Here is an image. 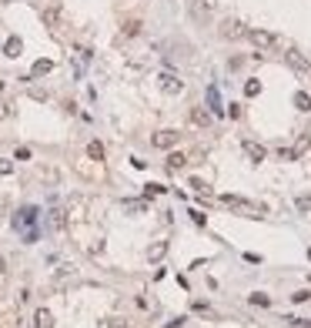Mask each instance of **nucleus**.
Instances as JSON below:
<instances>
[{"mask_svg":"<svg viewBox=\"0 0 311 328\" xmlns=\"http://www.w3.org/2000/svg\"><path fill=\"white\" fill-rule=\"evenodd\" d=\"M244 37L251 40L258 50H281L285 47V40H281L278 34H271V31H244Z\"/></svg>","mask_w":311,"mask_h":328,"instance_id":"obj_1","label":"nucleus"},{"mask_svg":"<svg viewBox=\"0 0 311 328\" xmlns=\"http://www.w3.org/2000/svg\"><path fill=\"white\" fill-rule=\"evenodd\" d=\"M37 215H40V211L30 208V204H27V208H20L14 215V228H17V231H34V228H37Z\"/></svg>","mask_w":311,"mask_h":328,"instance_id":"obj_2","label":"nucleus"},{"mask_svg":"<svg viewBox=\"0 0 311 328\" xmlns=\"http://www.w3.org/2000/svg\"><path fill=\"white\" fill-rule=\"evenodd\" d=\"M221 201L228 204V208H234V211H241L244 218H258V208L255 204H247L244 198H234V194H221Z\"/></svg>","mask_w":311,"mask_h":328,"instance_id":"obj_3","label":"nucleus"},{"mask_svg":"<svg viewBox=\"0 0 311 328\" xmlns=\"http://www.w3.org/2000/svg\"><path fill=\"white\" fill-rule=\"evenodd\" d=\"M177 141H181V134H177L174 128H164V131H158V134H154V147H161V151H171Z\"/></svg>","mask_w":311,"mask_h":328,"instance_id":"obj_4","label":"nucleus"},{"mask_svg":"<svg viewBox=\"0 0 311 328\" xmlns=\"http://www.w3.org/2000/svg\"><path fill=\"white\" fill-rule=\"evenodd\" d=\"M158 87L164 91V94H181V91H184V80L177 77V74H161V77H158Z\"/></svg>","mask_w":311,"mask_h":328,"instance_id":"obj_5","label":"nucleus"},{"mask_svg":"<svg viewBox=\"0 0 311 328\" xmlns=\"http://www.w3.org/2000/svg\"><path fill=\"white\" fill-rule=\"evenodd\" d=\"M217 34H221L224 40H238V37H244V27H241L238 20H224V24H221V31H217Z\"/></svg>","mask_w":311,"mask_h":328,"instance_id":"obj_6","label":"nucleus"},{"mask_svg":"<svg viewBox=\"0 0 311 328\" xmlns=\"http://www.w3.org/2000/svg\"><path fill=\"white\" fill-rule=\"evenodd\" d=\"M207 104H211V107H207V111L214 114V117H221V114H224V104H221V91H217L214 84L207 87Z\"/></svg>","mask_w":311,"mask_h":328,"instance_id":"obj_7","label":"nucleus"},{"mask_svg":"<svg viewBox=\"0 0 311 328\" xmlns=\"http://www.w3.org/2000/svg\"><path fill=\"white\" fill-rule=\"evenodd\" d=\"M285 61L295 67V71H311V61L304 54H298V50H285Z\"/></svg>","mask_w":311,"mask_h":328,"instance_id":"obj_8","label":"nucleus"},{"mask_svg":"<svg viewBox=\"0 0 311 328\" xmlns=\"http://www.w3.org/2000/svg\"><path fill=\"white\" fill-rule=\"evenodd\" d=\"M211 121H214L211 111H204V107H191V124H198V128H211Z\"/></svg>","mask_w":311,"mask_h":328,"instance_id":"obj_9","label":"nucleus"},{"mask_svg":"<svg viewBox=\"0 0 311 328\" xmlns=\"http://www.w3.org/2000/svg\"><path fill=\"white\" fill-rule=\"evenodd\" d=\"M244 154H247V161H264L268 158V151H264L261 144H255V141H244Z\"/></svg>","mask_w":311,"mask_h":328,"instance_id":"obj_10","label":"nucleus"},{"mask_svg":"<svg viewBox=\"0 0 311 328\" xmlns=\"http://www.w3.org/2000/svg\"><path fill=\"white\" fill-rule=\"evenodd\" d=\"M20 50H24V40H20V37H7L4 54H7V57H20Z\"/></svg>","mask_w":311,"mask_h":328,"instance_id":"obj_11","label":"nucleus"},{"mask_svg":"<svg viewBox=\"0 0 311 328\" xmlns=\"http://www.w3.org/2000/svg\"><path fill=\"white\" fill-rule=\"evenodd\" d=\"M34 325H37V328H54V315H50L47 308H37V315H34Z\"/></svg>","mask_w":311,"mask_h":328,"instance_id":"obj_12","label":"nucleus"},{"mask_svg":"<svg viewBox=\"0 0 311 328\" xmlns=\"http://www.w3.org/2000/svg\"><path fill=\"white\" fill-rule=\"evenodd\" d=\"M164 255H168V241H154L151 248H147V258H151V261H161Z\"/></svg>","mask_w":311,"mask_h":328,"instance_id":"obj_13","label":"nucleus"},{"mask_svg":"<svg viewBox=\"0 0 311 328\" xmlns=\"http://www.w3.org/2000/svg\"><path fill=\"white\" fill-rule=\"evenodd\" d=\"M64 224H67V215H64V208H50V228H54V231H60Z\"/></svg>","mask_w":311,"mask_h":328,"instance_id":"obj_14","label":"nucleus"},{"mask_svg":"<svg viewBox=\"0 0 311 328\" xmlns=\"http://www.w3.org/2000/svg\"><path fill=\"white\" fill-rule=\"evenodd\" d=\"M40 17H44V24L47 27H60V7H47Z\"/></svg>","mask_w":311,"mask_h":328,"instance_id":"obj_15","label":"nucleus"},{"mask_svg":"<svg viewBox=\"0 0 311 328\" xmlns=\"http://www.w3.org/2000/svg\"><path fill=\"white\" fill-rule=\"evenodd\" d=\"M50 71H54V61H37L34 71H30V77H44V74H50Z\"/></svg>","mask_w":311,"mask_h":328,"instance_id":"obj_16","label":"nucleus"},{"mask_svg":"<svg viewBox=\"0 0 311 328\" xmlns=\"http://www.w3.org/2000/svg\"><path fill=\"white\" fill-rule=\"evenodd\" d=\"M295 107H298V111H311V94H308V91H298V94H295Z\"/></svg>","mask_w":311,"mask_h":328,"instance_id":"obj_17","label":"nucleus"},{"mask_svg":"<svg viewBox=\"0 0 311 328\" xmlns=\"http://www.w3.org/2000/svg\"><path fill=\"white\" fill-rule=\"evenodd\" d=\"M87 158L90 161H104V144H101V141H90V144H87Z\"/></svg>","mask_w":311,"mask_h":328,"instance_id":"obj_18","label":"nucleus"},{"mask_svg":"<svg viewBox=\"0 0 311 328\" xmlns=\"http://www.w3.org/2000/svg\"><path fill=\"white\" fill-rule=\"evenodd\" d=\"M211 7H214L211 0H194V17H207V14H211Z\"/></svg>","mask_w":311,"mask_h":328,"instance_id":"obj_19","label":"nucleus"},{"mask_svg":"<svg viewBox=\"0 0 311 328\" xmlns=\"http://www.w3.org/2000/svg\"><path fill=\"white\" fill-rule=\"evenodd\" d=\"M184 164H188L184 154H168V171H177V168H184Z\"/></svg>","mask_w":311,"mask_h":328,"instance_id":"obj_20","label":"nucleus"},{"mask_svg":"<svg viewBox=\"0 0 311 328\" xmlns=\"http://www.w3.org/2000/svg\"><path fill=\"white\" fill-rule=\"evenodd\" d=\"M295 208L301 211V215H308V211H311V194H301V198L295 201Z\"/></svg>","mask_w":311,"mask_h":328,"instance_id":"obj_21","label":"nucleus"},{"mask_svg":"<svg viewBox=\"0 0 311 328\" xmlns=\"http://www.w3.org/2000/svg\"><path fill=\"white\" fill-rule=\"evenodd\" d=\"M251 305H261V308H268V305H271V298L261 295V291H255V295H251Z\"/></svg>","mask_w":311,"mask_h":328,"instance_id":"obj_22","label":"nucleus"},{"mask_svg":"<svg viewBox=\"0 0 311 328\" xmlns=\"http://www.w3.org/2000/svg\"><path fill=\"white\" fill-rule=\"evenodd\" d=\"M244 94H247V97L261 94V84H258V80H247V84H244Z\"/></svg>","mask_w":311,"mask_h":328,"instance_id":"obj_23","label":"nucleus"},{"mask_svg":"<svg viewBox=\"0 0 311 328\" xmlns=\"http://www.w3.org/2000/svg\"><path fill=\"white\" fill-rule=\"evenodd\" d=\"M144 208H147L144 201H124V211H144Z\"/></svg>","mask_w":311,"mask_h":328,"instance_id":"obj_24","label":"nucleus"},{"mask_svg":"<svg viewBox=\"0 0 311 328\" xmlns=\"http://www.w3.org/2000/svg\"><path fill=\"white\" fill-rule=\"evenodd\" d=\"M137 31H141V24H137V20H128V24H124V34H128V37H134Z\"/></svg>","mask_w":311,"mask_h":328,"instance_id":"obj_25","label":"nucleus"},{"mask_svg":"<svg viewBox=\"0 0 311 328\" xmlns=\"http://www.w3.org/2000/svg\"><path fill=\"white\" fill-rule=\"evenodd\" d=\"M10 171H14V161L0 158V177H4V174H10Z\"/></svg>","mask_w":311,"mask_h":328,"instance_id":"obj_26","label":"nucleus"},{"mask_svg":"<svg viewBox=\"0 0 311 328\" xmlns=\"http://www.w3.org/2000/svg\"><path fill=\"white\" fill-rule=\"evenodd\" d=\"M151 194H164V184H147V198Z\"/></svg>","mask_w":311,"mask_h":328,"instance_id":"obj_27","label":"nucleus"},{"mask_svg":"<svg viewBox=\"0 0 311 328\" xmlns=\"http://www.w3.org/2000/svg\"><path fill=\"white\" fill-rule=\"evenodd\" d=\"M224 114H231V117H241V107H238V104H228V107H224Z\"/></svg>","mask_w":311,"mask_h":328,"instance_id":"obj_28","label":"nucleus"},{"mask_svg":"<svg viewBox=\"0 0 311 328\" xmlns=\"http://www.w3.org/2000/svg\"><path fill=\"white\" fill-rule=\"evenodd\" d=\"M278 158H281V161H295L298 154H295V151H285V147H281V151H278Z\"/></svg>","mask_w":311,"mask_h":328,"instance_id":"obj_29","label":"nucleus"},{"mask_svg":"<svg viewBox=\"0 0 311 328\" xmlns=\"http://www.w3.org/2000/svg\"><path fill=\"white\" fill-rule=\"evenodd\" d=\"M107 328H128V321H124V318H111V321H107Z\"/></svg>","mask_w":311,"mask_h":328,"instance_id":"obj_30","label":"nucleus"},{"mask_svg":"<svg viewBox=\"0 0 311 328\" xmlns=\"http://www.w3.org/2000/svg\"><path fill=\"white\" fill-rule=\"evenodd\" d=\"M291 298H295V302L301 305V302H308V298H311V291H298V295H291Z\"/></svg>","mask_w":311,"mask_h":328,"instance_id":"obj_31","label":"nucleus"},{"mask_svg":"<svg viewBox=\"0 0 311 328\" xmlns=\"http://www.w3.org/2000/svg\"><path fill=\"white\" fill-rule=\"evenodd\" d=\"M7 272V261H4V255H0V275Z\"/></svg>","mask_w":311,"mask_h":328,"instance_id":"obj_32","label":"nucleus"}]
</instances>
